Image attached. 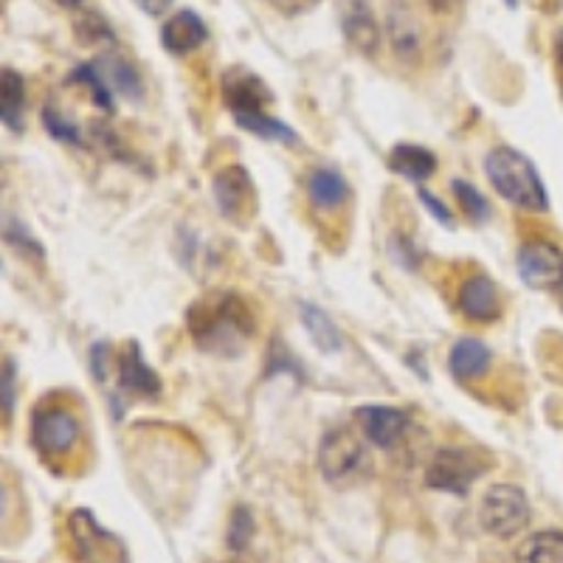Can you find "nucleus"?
<instances>
[{
    "label": "nucleus",
    "mask_w": 563,
    "mask_h": 563,
    "mask_svg": "<svg viewBox=\"0 0 563 563\" xmlns=\"http://www.w3.org/2000/svg\"><path fill=\"white\" fill-rule=\"evenodd\" d=\"M189 333L206 352H240L243 341L254 333V316L238 296L223 294L211 299V305L200 301L195 313H189Z\"/></svg>",
    "instance_id": "obj_1"
},
{
    "label": "nucleus",
    "mask_w": 563,
    "mask_h": 563,
    "mask_svg": "<svg viewBox=\"0 0 563 563\" xmlns=\"http://www.w3.org/2000/svg\"><path fill=\"white\" fill-rule=\"evenodd\" d=\"M14 411V366L9 364L3 366V417H12Z\"/></svg>",
    "instance_id": "obj_33"
},
{
    "label": "nucleus",
    "mask_w": 563,
    "mask_h": 563,
    "mask_svg": "<svg viewBox=\"0 0 563 563\" xmlns=\"http://www.w3.org/2000/svg\"><path fill=\"white\" fill-rule=\"evenodd\" d=\"M420 200H422V206H426V209L431 211V214H434V220H440L442 225H454V218H451V211H449V206L442 203V200H437L434 195L431 192H426V189H420Z\"/></svg>",
    "instance_id": "obj_32"
},
{
    "label": "nucleus",
    "mask_w": 563,
    "mask_h": 563,
    "mask_svg": "<svg viewBox=\"0 0 563 563\" xmlns=\"http://www.w3.org/2000/svg\"><path fill=\"white\" fill-rule=\"evenodd\" d=\"M211 195L218 203L220 214L231 223H245L256 209L254 180L245 167H223L211 180Z\"/></svg>",
    "instance_id": "obj_8"
},
{
    "label": "nucleus",
    "mask_w": 563,
    "mask_h": 563,
    "mask_svg": "<svg viewBox=\"0 0 563 563\" xmlns=\"http://www.w3.org/2000/svg\"><path fill=\"white\" fill-rule=\"evenodd\" d=\"M7 243L12 245V249H18V251H26V254H37V256H43V249H40L37 245V240L32 238V234H29L26 229H23V225L20 223H12V229H9L7 225Z\"/></svg>",
    "instance_id": "obj_30"
},
{
    "label": "nucleus",
    "mask_w": 563,
    "mask_h": 563,
    "mask_svg": "<svg viewBox=\"0 0 563 563\" xmlns=\"http://www.w3.org/2000/svg\"><path fill=\"white\" fill-rule=\"evenodd\" d=\"M505 3H507V7H510V9L519 7V0H505Z\"/></svg>",
    "instance_id": "obj_38"
},
{
    "label": "nucleus",
    "mask_w": 563,
    "mask_h": 563,
    "mask_svg": "<svg viewBox=\"0 0 563 563\" xmlns=\"http://www.w3.org/2000/svg\"><path fill=\"white\" fill-rule=\"evenodd\" d=\"M308 198L313 200V206L319 209H339L341 203H346L350 198V186H346L344 175L335 173V169L319 167L308 175Z\"/></svg>",
    "instance_id": "obj_19"
},
{
    "label": "nucleus",
    "mask_w": 563,
    "mask_h": 563,
    "mask_svg": "<svg viewBox=\"0 0 563 563\" xmlns=\"http://www.w3.org/2000/svg\"><path fill=\"white\" fill-rule=\"evenodd\" d=\"M68 536L77 563H128L122 538L104 530L90 510L70 512Z\"/></svg>",
    "instance_id": "obj_4"
},
{
    "label": "nucleus",
    "mask_w": 563,
    "mask_h": 563,
    "mask_svg": "<svg viewBox=\"0 0 563 563\" xmlns=\"http://www.w3.org/2000/svg\"><path fill=\"white\" fill-rule=\"evenodd\" d=\"M516 268L521 282L532 290H552L563 285V254L547 240H530L521 245Z\"/></svg>",
    "instance_id": "obj_9"
},
{
    "label": "nucleus",
    "mask_w": 563,
    "mask_h": 563,
    "mask_svg": "<svg viewBox=\"0 0 563 563\" xmlns=\"http://www.w3.org/2000/svg\"><path fill=\"white\" fill-rule=\"evenodd\" d=\"M516 563H563V530H538L516 550Z\"/></svg>",
    "instance_id": "obj_20"
},
{
    "label": "nucleus",
    "mask_w": 563,
    "mask_h": 563,
    "mask_svg": "<svg viewBox=\"0 0 563 563\" xmlns=\"http://www.w3.org/2000/svg\"><path fill=\"white\" fill-rule=\"evenodd\" d=\"M133 3L141 12L150 14V18H161V14L169 12V7H173L175 0H133Z\"/></svg>",
    "instance_id": "obj_34"
},
{
    "label": "nucleus",
    "mask_w": 563,
    "mask_h": 563,
    "mask_svg": "<svg viewBox=\"0 0 563 563\" xmlns=\"http://www.w3.org/2000/svg\"><path fill=\"white\" fill-rule=\"evenodd\" d=\"M366 465L364 445L346 429H333L324 434L319 445V467L330 485H346L361 474V467Z\"/></svg>",
    "instance_id": "obj_7"
},
{
    "label": "nucleus",
    "mask_w": 563,
    "mask_h": 563,
    "mask_svg": "<svg viewBox=\"0 0 563 563\" xmlns=\"http://www.w3.org/2000/svg\"><path fill=\"white\" fill-rule=\"evenodd\" d=\"M555 59H558V65L563 68V29L558 32V37H555Z\"/></svg>",
    "instance_id": "obj_36"
},
{
    "label": "nucleus",
    "mask_w": 563,
    "mask_h": 563,
    "mask_svg": "<svg viewBox=\"0 0 563 563\" xmlns=\"http://www.w3.org/2000/svg\"><path fill=\"white\" fill-rule=\"evenodd\" d=\"M206 40H209V26L195 9H180L161 29V45L173 57H186V54L198 52Z\"/></svg>",
    "instance_id": "obj_12"
},
{
    "label": "nucleus",
    "mask_w": 563,
    "mask_h": 563,
    "mask_svg": "<svg viewBox=\"0 0 563 563\" xmlns=\"http://www.w3.org/2000/svg\"><path fill=\"white\" fill-rule=\"evenodd\" d=\"M431 12L437 14H454L456 9L465 7V0H426Z\"/></svg>",
    "instance_id": "obj_35"
},
{
    "label": "nucleus",
    "mask_w": 563,
    "mask_h": 563,
    "mask_svg": "<svg viewBox=\"0 0 563 563\" xmlns=\"http://www.w3.org/2000/svg\"><path fill=\"white\" fill-rule=\"evenodd\" d=\"M530 519H532L530 499H527V493L521 490L519 485L499 482V485L487 487V493L482 496L479 525L482 530L490 532V536L496 538L519 536L521 530L530 527Z\"/></svg>",
    "instance_id": "obj_3"
},
{
    "label": "nucleus",
    "mask_w": 563,
    "mask_h": 563,
    "mask_svg": "<svg viewBox=\"0 0 563 563\" xmlns=\"http://www.w3.org/2000/svg\"><path fill=\"white\" fill-rule=\"evenodd\" d=\"M449 366L456 378L474 380L479 375H485L487 366H490V350L479 339H460L451 346Z\"/></svg>",
    "instance_id": "obj_18"
},
{
    "label": "nucleus",
    "mask_w": 563,
    "mask_h": 563,
    "mask_svg": "<svg viewBox=\"0 0 563 563\" xmlns=\"http://www.w3.org/2000/svg\"><path fill=\"white\" fill-rule=\"evenodd\" d=\"M223 563H243V561H238V558H234V561H223Z\"/></svg>",
    "instance_id": "obj_39"
},
{
    "label": "nucleus",
    "mask_w": 563,
    "mask_h": 563,
    "mask_svg": "<svg viewBox=\"0 0 563 563\" xmlns=\"http://www.w3.org/2000/svg\"><path fill=\"white\" fill-rule=\"evenodd\" d=\"M43 124L45 130L54 135L57 141H65V144H79L82 141V133L74 122H68L59 110L54 108H43Z\"/></svg>",
    "instance_id": "obj_29"
},
{
    "label": "nucleus",
    "mask_w": 563,
    "mask_h": 563,
    "mask_svg": "<svg viewBox=\"0 0 563 563\" xmlns=\"http://www.w3.org/2000/svg\"><path fill=\"white\" fill-rule=\"evenodd\" d=\"M32 442L43 456H65L79 442V420L65 406H43L32 415Z\"/></svg>",
    "instance_id": "obj_6"
},
{
    "label": "nucleus",
    "mask_w": 563,
    "mask_h": 563,
    "mask_svg": "<svg viewBox=\"0 0 563 563\" xmlns=\"http://www.w3.org/2000/svg\"><path fill=\"white\" fill-rule=\"evenodd\" d=\"M54 3H59L63 9H79V7H82V0H54Z\"/></svg>",
    "instance_id": "obj_37"
},
{
    "label": "nucleus",
    "mask_w": 563,
    "mask_h": 563,
    "mask_svg": "<svg viewBox=\"0 0 563 563\" xmlns=\"http://www.w3.org/2000/svg\"><path fill=\"white\" fill-rule=\"evenodd\" d=\"M341 29H344L346 43L364 57H372L380 45V29L372 18V9L366 0H344L341 3Z\"/></svg>",
    "instance_id": "obj_13"
},
{
    "label": "nucleus",
    "mask_w": 563,
    "mask_h": 563,
    "mask_svg": "<svg viewBox=\"0 0 563 563\" xmlns=\"http://www.w3.org/2000/svg\"><path fill=\"white\" fill-rule=\"evenodd\" d=\"M77 37L82 40L85 45H113V29L99 18L97 12H85L82 18L77 20Z\"/></svg>",
    "instance_id": "obj_27"
},
{
    "label": "nucleus",
    "mask_w": 563,
    "mask_h": 563,
    "mask_svg": "<svg viewBox=\"0 0 563 563\" xmlns=\"http://www.w3.org/2000/svg\"><path fill=\"white\" fill-rule=\"evenodd\" d=\"M234 119H238L240 128L249 130V133L254 135H263V139L282 141V144H296V139H299L288 124L279 122V119H274V115L268 113H240L234 115Z\"/></svg>",
    "instance_id": "obj_25"
},
{
    "label": "nucleus",
    "mask_w": 563,
    "mask_h": 563,
    "mask_svg": "<svg viewBox=\"0 0 563 563\" xmlns=\"http://www.w3.org/2000/svg\"><path fill=\"white\" fill-rule=\"evenodd\" d=\"M0 110H3V124L14 133L23 130V110H26V82L20 77L18 70H3V79H0Z\"/></svg>",
    "instance_id": "obj_22"
},
{
    "label": "nucleus",
    "mask_w": 563,
    "mask_h": 563,
    "mask_svg": "<svg viewBox=\"0 0 563 563\" xmlns=\"http://www.w3.org/2000/svg\"><path fill=\"white\" fill-rule=\"evenodd\" d=\"M386 32H389L391 52L400 59H415L420 54V26L406 3H391L389 18H386Z\"/></svg>",
    "instance_id": "obj_15"
},
{
    "label": "nucleus",
    "mask_w": 563,
    "mask_h": 563,
    "mask_svg": "<svg viewBox=\"0 0 563 563\" xmlns=\"http://www.w3.org/2000/svg\"><path fill=\"white\" fill-rule=\"evenodd\" d=\"M268 3L276 9V12L288 14V18H296V14H305V12H310V9L319 7L321 0H268Z\"/></svg>",
    "instance_id": "obj_31"
},
{
    "label": "nucleus",
    "mask_w": 563,
    "mask_h": 563,
    "mask_svg": "<svg viewBox=\"0 0 563 563\" xmlns=\"http://www.w3.org/2000/svg\"><path fill=\"white\" fill-rule=\"evenodd\" d=\"M299 319H301V324H305V330H308L310 341H313L321 352H339L341 350L344 339H341L339 327L333 324V319H330L324 310H319L316 305H310V301H301Z\"/></svg>",
    "instance_id": "obj_21"
},
{
    "label": "nucleus",
    "mask_w": 563,
    "mask_h": 563,
    "mask_svg": "<svg viewBox=\"0 0 563 563\" xmlns=\"http://www.w3.org/2000/svg\"><path fill=\"white\" fill-rule=\"evenodd\" d=\"M99 70H102V77L108 79V85L119 93L130 99H139L141 97V77L139 70L122 57H102L99 59Z\"/></svg>",
    "instance_id": "obj_23"
},
{
    "label": "nucleus",
    "mask_w": 563,
    "mask_h": 563,
    "mask_svg": "<svg viewBox=\"0 0 563 563\" xmlns=\"http://www.w3.org/2000/svg\"><path fill=\"white\" fill-rule=\"evenodd\" d=\"M70 82L82 85L85 90L90 93L93 104L102 110H113V88L108 85V79L102 77V70H99L97 63H82L74 74H70Z\"/></svg>",
    "instance_id": "obj_24"
},
{
    "label": "nucleus",
    "mask_w": 563,
    "mask_h": 563,
    "mask_svg": "<svg viewBox=\"0 0 563 563\" xmlns=\"http://www.w3.org/2000/svg\"><path fill=\"white\" fill-rule=\"evenodd\" d=\"M391 173L404 175L409 180H426L434 175L437 169V155L431 150L420 147V144H395L389 155Z\"/></svg>",
    "instance_id": "obj_17"
},
{
    "label": "nucleus",
    "mask_w": 563,
    "mask_h": 563,
    "mask_svg": "<svg viewBox=\"0 0 563 563\" xmlns=\"http://www.w3.org/2000/svg\"><path fill=\"white\" fill-rule=\"evenodd\" d=\"M454 192H456V198H460L465 214H471V220H476V223L487 220V211H490V206H487L485 195H482L476 186H471L467 180H454Z\"/></svg>",
    "instance_id": "obj_28"
},
{
    "label": "nucleus",
    "mask_w": 563,
    "mask_h": 563,
    "mask_svg": "<svg viewBox=\"0 0 563 563\" xmlns=\"http://www.w3.org/2000/svg\"><path fill=\"white\" fill-rule=\"evenodd\" d=\"M119 384H122L124 391H133V395L141 397L161 395L158 375L153 372V366L144 364V358H141V352L135 344H130L128 350L122 352V358H119Z\"/></svg>",
    "instance_id": "obj_16"
},
{
    "label": "nucleus",
    "mask_w": 563,
    "mask_h": 563,
    "mask_svg": "<svg viewBox=\"0 0 563 563\" xmlns=\"http://www.w3.org/2000/svg\"><path fill=\"white\" fill-rule=\"evenodd\" d=\"M220 93H223L225 108L234 115L265 113V108L274 102V93H271L268 85L263 82V77H256L254 70L243 68V65H234V68L223 70V77H220Z\"/></svg>",
    "instance_id": "obj_10"
},
{
    "label": "nucleus",
    "mask_w": 563,
    "mask_h": 563,
    "mask_svg": "<svg viewBox=\"0 0 563 563\" xmlns=\"http://www.w3.org/2000/svg\"><path fill=\"white\" fill-rule=\"evenodd\" d=\"M256 536V521L245 505L234 507L229 519V532H225V544L231 552H245Z\"/></svg>",
    "instance_id": "obj_26"
},
{
    "label": "nucleus",
    "mask_w": 563,
    "mask_h": 563,
    "mask_svg": "<svg viewBox=\"0 0 563 563\" xmlns=\"http://www.w3.org/2000/svg\"><path fill=\"white\" fill-rule=\"evenodd\" d=\"M460 308L467 319H474V321L499 319V313H501L499 290H496V285H493L490 276L476 274V276H471V279L462 282Z\"/></svg>",
    "instance_id": "obj_14"
},
{
    "label": "nucleus",
    "mask_w": 563,
    "mask_h": 563,
    "mask_svg": "<svg viewBox=\"0 0 563 563\" xmlns=\"http://www.w3.org/2000/svg\"><path fill=\"white\" fill-rule=\"evenodd\" d=\"M487 471V462L471 449H442L426 467V485L431 490L465 496L476 479Z\"/></svg>",
    "instance_id": "obj_5"
},
{
    "label": "nucleus",
    "mask_w": 563,
    "mask_h": 563,
    "mask_svg": "<svg viewBox=\"0 0 563 563\" xmlns=\"http://www.w3.org/2000/svg\"><path fill=\"white\" fill-rule=\"evenodd\" d=\"M485 173L490 186L507 203L519 206L527 211H547L550 198H547L544 180L538 175L536 164L525 153L512 147H496L487 153Z\"/></svg>",
    "instance_id": "obj_2"
},
{
    "label": "nucleus",
    "mask_w": 563,
    "mask_h": 563,
    "mask_svg": "<svg viewBox=\"0 0 563 563\" xmlns=\"http://www.w3.org/2000/svg\"><path fill=\"white\" fill-rule=\"evenodd\" d=\"M355 417H358L364 437L375 449H395L409 429V415L391 409V406H364L355 411Z\"/></svg>",
    "instance_id": "obj_11"
}]
</instances>
